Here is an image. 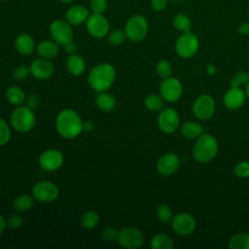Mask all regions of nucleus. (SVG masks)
Here are the masks:
<instances>
[{
    "instance_id": "obj_1",
    "label": "nucleus",
    "mask_w": 249,
    "mask_h": 249,
    "mask_svg": "<svg viewBox=\"0 0 249 249\" xmlns=\"http://www.w3.org/2000/svg\"><path fill=\"white\" fill-rule=\"evenodd\" d=\"M57 133L65 139H74L83 132V122L79 114L73 109L61 110L55 118Z\"/></svg>"
},
{
    "instance_id": "obj_2",
    "label": "nucleus",
    "mask_w": 249,
    "mask_h": 249,
    "mask_svg": "<svg viewBox=\"0 0 249 249\" xmlns=\"http://www.w3.org/2000/svg\"><path fill=\"white\" fill-rule=\"evenodd\" d=\"M116 69L109 63H100L91 68L88 76L89 87L96 92L106 91L116 79Z\"/></svg>"
},
{
    "instance_id": "obj_3",
    "label": "nucleus",
    "mask_w": 249,
    "mask_h": 249,
    "mask_svg": "<svg viewBox=\"0 0 249 249\" xmlns=\"http://www.w3.org/2000/svg\"><path fill=\"white\" fill-rule=\"evenodd\" d=\"M218 152L219 143L217 139L213 135L203 132L195 142L193 158L199 163H207L216 158Z\"/></svg>"
},
{
    "instance_id": "obj_4",
    "label": "nucleus",
    "mask_w": 249,
    "mask_h": 249,
    "mask_svg": "<svg viewBox=\"0 0 249 249\" xmlns=\"http://www.w3.org/2000/svg\"><path fill=\"white\" fill-rule=\"evenodd\" d=\"M10 123L12 127L18 132H28L31 130L36 123L34 110L27 106H18L11 114Z\"/></svg>"
},
{
    "instance_id": "obj_5",
    "label": "nucleus",
    "mask_w": 249,
    "mask_h": 249,
    "mask_svg": "<svg viewBox=\"0 0 249 249\" xmlns=\"http://www.w3.org/2000/svg\"><path fill=\"white\" fill-rule=\"evenodd\" d=\"M148 29L147 18L142 15H134L127 19L124 31L126 38L131 42H140L146 37Z\"/></svg>"
},
{
    "instance_id": "obj_6",
    "label": "nucleus",
    "mask_w": 249,
    "mask_h": 249,
    "mask_svg": "<svg viewBox=\"0 0 249 249\" xmlns=\"http://www.w3.org/2000/svg\"><path fill=\"white\" fill-rule=\"evenodd\" d=\"M117 242L126 249H138L144 243V233L136 227H124L118 231Z\"/></svg>"
},
{
    "instance_id": "obj_7",
    "label": "nucleus",
    "mask_w": 249,
    "mask_h": 249,
    "mask_svg": "<svg viewBox=\"0 0 249 249\" xmlns=\"http://www.w3.org/2000/svg\"><path fill=\"white\" fill-rule=\"evenodd\" d=\"M199 40L197 36L191 32H183L177 39L175 44V51L177 54L182 58H191L198 51Z\"/></svg>"
},
{
    "instance_id": "obj_8",
    "label": "nucleus",
    "mask_w": 249,
    "mask_h": 249,
    "mask_svg": "<svg viewBox=\"0 0 249 249\" xmlns=\"http://www.w3.org/2000/svg\"><path fill=\"white\" fill-rule=\"evenodd\" d=\"M215 108L216 104L214 98L207 93H202L195 99L192 111L196 119L200 121H208L213 117Z\"/></svg>"
},
{
    "instance_id": "obj_9",
    "label": "nucleus",
    "mask_w": 249,
    "mask_h": 249,
    "mask_svg": "<svg viewBox=\"0 0 249 249\" xmlns=\"http://www.w3.org/2000/svg\"><path fill=\"white\" fill-rule=\"evenodd\" d=\"M58 187L50 181H40L32 188V196L39 202H53L58 197Z\"/></svg>"
},
{
    "instance_id": "obj_10",
    "label": "nucleus",
    "mask_w": 249,
    "mask_h": 249,
    "mask_svg": "<svg viewBox=\"0 0 249 249\" xmlns=\"http://www.w3.org/2000/svg\"><path fill=\"white\" fill-rule=\"evenodd\" d=\"M160 94L164 101L173 103L178 101L183 94L182 83L174 77H167L162 79L160 85Z\"/></svg>"
},
{
    "instance_id": "obj_11",
    "label": "nucleus",
    "mask_w": 249,
    "mask_h": 249,
    "mask_svg": "<svg viewBox=\"0 0 249 249\" xmlns=\"http://www.w3.org/2000/svg\"><path fill=\"white\" fill-rule=\"evenodd\" d=\"M160 129L166 134L174 133L180 127V116L173 108H163L158 117Z\"/></svg>"
},
{
    "instance_id": "obj_12",
    "label": "nucleus",
    "mask_w": 249,
    "mask_h": 249,
    "mask_svg": "<svg viewBox=\"0 0 249 249\" xmlns=\"http://www.w3.org/2000/svg\"><path fill=\"white\" fill-rule=\"evenodd\" d=\"M196 228V220L190 213H179L173 216L171 220V229L172 231L182 236L192 234Z\"/></svg>"
},
{
    "instance_id": "obj_13",
    "label": "nucleus",
    "mask_w": 249,
    "mask_h": 249,
    "mask_svg": "<svg viewBox=\"0 0 249 249\" xmlns=\"http://www.w3.org/2000/svg\"><path fill=\"white\" fill-rule=\"evenodd\" d=\"M86 28L90 36L100 39L108 35L110 31V24L103 15L91 14L86 21Z\"/></svg>"
},
{
    "instance_id": "obj_14",
    "label": "nucleus",
    "mask_w": 249,
    "mask_h": 249,
    "mask_svg": "<svg viewBox=\"0 0 249 249\" xmlns=\"http://www.w3.org/2000/svg\"><path fill=\"white\" fill-rule=\"evenodd\" d=\"M50 34L54 42L64 46L73 39V30L67 20L55 19L50 25Z\"/></svg>"
},
{
    "instance_id": "obj_15",
    "label": "nucleus",
    "mask_w": 249,
    "mask_h": 249,
    "mask_svg": "<svg viewBox=\"0 0 249 249\" xmlns=\"http://www.w3.org/2000/svg\"><path fill=\"white\" fill-rule=\"evenodd\" d=\"M64 161L62 153L56 149H48L44 151L38 160L40 167L44 171L53 172L61 167Z\"/></svg>"
},
{
    "instance_id": "obj_16",
    "label": "nucleus",
    "mask_w": 249,
    "mask_h": 249,
    "mask_svg": "<svg viewBox=\"0 0 249 249\" xmlns=\"http://www.w3.org/2000/svg\"><path fill=\"white\" fill-rule=\"evenodd\" d=\"M180 167V159L175 153H165L157 161V170L160 175L170 176Z\"/></svg>"
},
{
    "instance_id": "obj_17",
    "label": "nucleus",
    "mask_w": 249,
    "mask_h": 249,
    "mask_svg": "<svg viewBox=\"0 0 249 249\" xmlns=\"http://www.w3.org/2000/svg\"><path fill=\"white\" fill-rule=\"evenodd\" d=\"M246 98L243 89L231 87L224 94L223 103L229 110H238L244 105Z\"/></svg>"
},
{
    "instance_id": "obj_18",
    "label": "nucleus",
    "mask_w": 249,
    "mask_h": 249,
    "mask_svg": "<svg viewBox=\"0 0 249 249\" xmlns=\"http://www.w3.org/2000/svg\"><path fill=\"white\" fill-rule=\"evenodd\" d=\"M30 74L38 80L50 79L54 71L53 64L46 58H37L30 64Z\"/></svg>"
},
{
    "instance_id": "obj_19",
    "label": "nucleus",
    "mask_w": 249,
    "mask_h": 249,
    "mask_svg": "<svg viewBox=\"0 0 249 249\" xmlns=\"http://www.w3.org/2000/svg\"><path fill=\"white\" fill-rule=\"evenodd\" d=\"M66 20L71 25H81L86 23L89 13L87 7L82 5H74L68 9L66 12Z\"/></svg>"
},
{
    "instance_id": "obj_20",
    "label": "nucleus",
    "mask_w": 249,
    "mask_h": 249,
    "mask_svg": "<svg viewBox=\"0 0 249 249\" xmlns=\"http://www.w3.org/2000/svg\"><path fill=\"white\" fill-rule=\"evenodd\" d=\"M15 47L18 53L22 55H29L35 50L34 39L29 34H20L15 40Z\"/></svg>"
},
{
    "instance_id": "obj_21",
    "label": "nucleus",
    "mask_w": 249,
    "mask_h": 249,
    "mask_svg": "<svg viewBox=\"0 0 249 249\" xmlns=\"http://www.w3.org/2000/svg\"><path fill=\"white\" fill-rule=\"evenodd\" d=\"M36 51L40 57L51 59L55 57L58 54L59 47H58V44L53 40V41L45 40L38 44V46L36 47Z\"/></svg>"
},
{
    "instance_id": "obj_22",
    "label": "nucleus",
    "mask_w": 249,
    "mask_h": 249,
    "mask_svg": "<svg viewBox=\"0 0 249 249\" xmlns=\"http://www.w3.org/2000/svg\"><path fill=\"white\" fill-rule=\"evenodd\" d=\"M67 70L74 76H80L86 70L85 59L76 53H71L66 59Z\"/></svg>"
},
{
    "instance_id": "obj_23",
    "label": "nucleus",
    "mask_w": 249,
    "mask_h": 249,
    "mask_svg": "<svg viewBox=\"0 0 249 249\" xmlns=\"http://www.w3.org/2000/svg\"><path fill=\"white\" fill-rule=\"evenodd\" d=\"M182 136L188 139H196L203 133V126L197 122H186L180 125Z\"/></svg>"
},
{
    "instance_id": "obj_24",
    "label": "nucleus",
    "mask_w": 249,
    "mask_h": 249,
    "mask_svg": "<svg viewBox=\"0 0 249 249\" xmlns=\"http://www.w3.org/2000/svg\"><path fill=\"white\" fill-rule=\"evenodd\" d=\"M95 104L100 111L110 112L114 110L116 106V99L111 93L107 91H102V92H98L95 98Z\"/></svg>"
},
{
    "instance_id": "obj_25",
    "label": "nucleus",
    "mask_w": 249,
    "mask_h": 249,
    "mask_svg": "<svg viewBox=\"0 0 249 249\" xmlns=\"http://www.w3.org/2000/svg\"><path fill=\"white\" fill-rule=\"evenodd\" d=\"M151 247L153 249H172L174 247V242L168 234L159 232L152 237Z\"/></svg>"
},
{
    "instance_id": "obj_26",
    "label": "nucleus",
    "mask_w": 249,
    "mask_h": 249,
    "mask_svg": "<svg viewBox=\"0 0 249 249\" xmlns=\"http://www.w3.org/2000/svg\"><path fill=\"white\" fill-rule=\"evenodd\" d=\"M6 98L11 104L20 106L25 102L26 96L24 91L20 88L17 86H11L6 90Z\"/></svg>"
},
{
    "instance_id": "obj_27",
    "label": "nucleus",
    "mask_w": 249,
    "mask_h": 249,
    "mask_svg": "<svg viewBox=\"0 0 249 249\" xmlns=\"http://www.w3.org/2000/svg\"><path fill=\"white\" fill-rule=\"evenodd\" d=\"M228 246L230 249H249V233L237 232L233 234L230 238Z\"/></svg>"
},
{
    "instance_id": "obj_28",
    "label": "nucleus",
    "mask_w": 249,
    "mask_h": 249,
    "mask_svg": "<svg viewBox=\"0 0 249 249\" xmlns=\"http://www.w3.org/2000/svg\"><path fill=\"white\" fill-rule=\"evenodd\" d=\"M145 107L153 112H160L164 107V99L160 94H149L144 99Z\"/></svg>"
},
{
    "instance_id": "obj_29",
    "label": "nucleus",
    "mask_w": 249,
    "mask_h": 249,
    "mask_svg": "<svg viewBox=\"0 0 249 249\" xmlns=\"http://www.w3.org/2000/svg\"><path fill=\"white\" fill-rule=\"evenodd\" d=\"M33 203H34V197L32 196L21 194L15 198L14 207L18 212H25L32 207Z\"/></svg>"
},
{
    "instance_id": "obj_30",
    "label": "nucleus",
    "mask_w": 249,
    "mask_h": 249,
    "mask_svg": "<svg viewBox=\"0 0 249 249\" xmlns=\"http://www.w3.org/2000/svg\"><path fill=\"white\" fill-rule=\"evenodd\" d=\"M80 223L83 228L87 230H92L99 223V215L93 210H89L81 216Z\"/></svg>"
},
{
    "instance_id": "obj_31",
    "label": "nucleus",
    "mask_w": 249,
    "mask_h": 249,
    "mask_svg": "<svg viewBox=\"0 0 249 249\" xmlns=\"http://www.w3.org/2000/svg\"><path fill=\"white\" fill-rule=\"evenodd\" d=\"M172 24L174 28L180 32L191 31L192 28V20L185 14H177L172 20Z\"/></svg>"
},
{
    "instance_id": "obj_32",
    "label": "nucleus",
    "mask_w": 249,
    "mask_h": 249,
    "mask_svg": "<svg viewBox=\"0 0 249 249\" xmlns=\"http://www.w3.org/2000/svg\"><path fill=\"white\" fill-rule=\"evenodd\" d=\"M249 83V74L243 70H239L233 74L230 80V86L233 88H245Z\"/></svg>"
},
{
    "instance_id": "obj_33",
    "label": "nucleus",
    "mask_w": 249,
    "mask_h": 249,
    "mask_svg": "<svg viewBox=\"0 0 249 249\" xmlns=\"http://www.w3.org/2000/svg\"><path fill=\"white\" fill-rule=\"evenodd\" d=\"M156 72L157 74L161 77L162 79L171 76L172 73V64L167 59H160L156 65Z\"/></svg>"
},
{
    "instance_id": "obj_34",
    "label": "nucleus",
    "mask_w": 249,
    "mask_h": 249,
    "mask_svg": "<svg viewBox=\"0 0 249 249\" xmlns=\"http://www.w3.org/2000/svg\"><path fill=\"white\" fill-rule=\"evenodd\" d=\"M157 217L161 223L167 224V223L171 222V220L173 218L172 209L167 204H160L157 208Z\"/></svg>"
},
{
    "instance_id": "obj_35",
    "label": "nucleus",
    "mask_w": 249,
    "mask_h": 249,
    "mask_svg": "<svg viewBox=\"0 0 249 249\" xmlns=\"http://www.w3.org/2000/svg\"><path fill=\"white\" fill-rule=\"evenodd\" d=\"M126 36L124 31L114 29L108 33V42L112 46H121L125 41Z\"/></svg>"
},
{
    "instance_id": "obj_36",
    "label": "nucleus",
    "mask_w": 249,
    "mask_h": 249,
    "mask_svg": "<svg viewBox=\"0 0 249 249\" xmlns=\"http://www.w3.org/2000/svg\"><path fill=\"white\" fill-rule=\"evenodd\" d=\"M11 139V128L9 124L0 118V146L6 145Z\"/></svg>"
},
{
    "instance_id": "obj_37",
    "label": "nucleus",
    "mask_w": 249,
    "mask_h": 249,
    "mask_svg": "<svg viewBox=\"0 0 249 249\" xmlns=\"http://www.w3.org/2000/svg\"><path fill=\"white\" fill-rule=\"evenodd\" d=\"M233 173L239 178L249 177V161L242 160L237 162L233 167Z\"/></svg>"
},
{
    "instance_id": "obj_38",
    "label": "nucleus",
    "mask_w": 249,
    "mask_h": 249,
    "mask_svg": "<svg viewBox=\"0 0 249 249\" xmlns=\"http://www.w3.org/2000/svg\"><path fill=\"white\" fill-rule=\"evenodd\" d=\"M6 224H7V227L9 229L18 230V229L21 228V226L23 224V221H22V218L19 215L12 214V215H9L6 218Z\"/></svg>"
},
{
    "instance_id": "obj_39",
    "label": "nucleus",
    "mask_w": 249,
    "mask_h": 249,
    "mask_svg": "<svg viewBox=\"0 0 249 249\" xmlns=\"http://www.w3.org/2000/svg\"><path fill=\"white\" fill-rule=\"evenodd\" d=\"M92 14L103 15L107 10V1L106 0H91L89 4Z\"/></svg>"
},
{
    "instance_id": "obj_40",
    "label": "nucleus",
    "mask_w": 249,
    "mask_h": 249,
    "mask_svg": "<svg viewBox=\"0 0 249 249\" xmlns=\"http://www.w3.org/2000/svg\"><path fill=\"white\" fill-rule=\"evenodd\" d=\"M30 74V68L25 65H19L15 68L13 72V76L17 81H23L25 80Z\"/></svg>"
},
{
    "instance_id": "obj_41",
    "label": "nucleus",
    "mask_w": 249,
    "mask_h": 249,
    "mask_svg": "<svg viewBox=\"0 0 249 249\" xmlns=\"http://www.w3.org/2000/svg\"><path fill=\"white\" fill-rule=\"evenodd\" d=\"M117 234H118V231H116L113 227H107L103 229L101 232L102 238L107 242L117 241Z\"/></svg>"
},
{
    "instance_id": "obj_42",
    "label": "nucleus",
    "mask_w": 249,
    "mask_h": 249,
    "mask_svg": "<svg viewBox=\"0 0 249 249\" xmlns=\"http://www.w3.org/2000/svg\"><path fill=\"white\" fill-rule=\"evenodd\" d=\"M25 106H27L28 108L32 109V110H36L39 106H40V103H41V99L39 97L38 94L36 93H31L29 94L26 99H25Z\"/></svg>"
},
{
    "instance_id": "obj_43",
    "label": "nucleus",
    "mask_w": 249,
    "mask_h": 249,
    "mask_svg": "<svg viewBox=\"0 0 249 249\" xmlns=\"http://www.w3.org/2000/svg\"><path fill=\"white\" fill-rule=\"evenodd\" d=\"M151 6L156 12H162L167 6V0H151Z\"/></svg>"
},
{
    "instance_id": "obj_44",
    "label": "nucleus",
    "mask_w": 249,
    "mask_h": 249,
    "mask_svg": "<svg viewBox=\"0 0 249 249\" xmlns=\"http://www.w3.org/2000/svg\"><path fill=\"white\" fill-rule=\"evenodd\" d=\"M63 48H64V51L66 52V53H75V52L77 51V45H76V43L75 42H73L72 40L70 41V42H68L67 44H65L64 46H63Z\"/></svg>"
},
{
    "instance_id": "obj_45",
    "label": "nucleus",
    "mask_w": 249,
    "mask_h": 249,
    "mask_svg": "<svg viewBox=\"0 0 249 249\" xmlns=\"http://www.w3.org/2000/svg\"><path fill=\"white\" fill-rule=\"evenodd\" d=\"M238 31L242 35H249V22L244 21L240 23L238 26Z\"/></svg>"
},
{
    "instance_id": "obj_46",
    "label": "nucleus",
    "mask_w": 249,
    "mask_h": 249,
    "mask_svg": "<svg viewBox=\"0 0 249 249\" xmlns=\"http://www.w3.org/2000/svg\"><path fill=\"white\" fill-rule=\"evenodd\" d=\"M93 129V124L91 122L83 123V131H91Z\"/></svg>"
},
{
    "instance_id": "obj_47",
    "label": "nucleus",
    "mask_w": 249,
    "mask_h": 249,
    "mask_svg": "<svg viewBox=\"0 0 249 249\" xmlns=\"http://www.w3.org/2000/svg\"><path fill=\"white\" fill-rule=\"evenodd\" d=\"M7 228V224H6V219L0 214V234L5 231V229Z\"/></svg>"
},
{
    "instance_id": "obj_48",
    "label": "nucleus",
    "mask_w": 249,
    "mask_h": 249,
    "mask_svg": "<svg viewBox=\"0 0 249 249\" xmlns=\"http://www.w3.org/2000/svg\"><path fill=\"white\" fill-rule=\"evenodd\" d=\"M245 93H246V96H247V98L249 99V83L247 84V86L245 87Z\"/></svg>"
},
{
    "instance_id": "obj_49",
    "label": "nucleus",
    "mask_w": 249,
    "mask_h": 249,
    "mask_svg": "<svg viewBox=\"0 0 249 249\" xmlns=\"http://www.w3.org/2000/svg\"><path fill=\"white\" fill-rule=\"evenodd\" d=\"M58 1H60V2H62V3H72V2H74L75 0H58Z\"/></svg>"
},
{
    "instance_id": "obj_50",
    "label": "nucleus",
    "mask_w": 249,
    "mask_h": 249,
    "mask_svg": "<svg viewBox=\"0 0 249 249\" xmlns=\"http://www.w3.org/2000/svg\"><path fill=\"white\" fill-rule=\"evenodd\" d=\"M3 1H7V0H3Z\"/></svg>"
}]
</instances>
